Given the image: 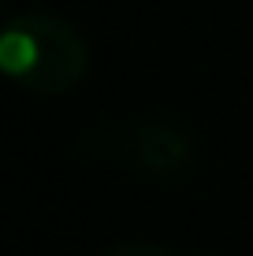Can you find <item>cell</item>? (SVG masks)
<instances>
[{"label": "cell", "instance_id": "obj_2", "mask_svg": "<svg viewBox=\"0 0 253 256\" xmlns=\"http://www.w3.org/2000/svg\"><path fill=\"white\" fill-rule=\"evenodd\" d=\"M119 152L127 156L138 171H153V174H179L186 171L194 160V141L182 130L164 126V122H142L130 126L119 138Z\"/></svg>", "mask_w": 253, "mask_h": 256}, {"label": "cell", "instance_id": "obj_1", "mask_svg": "<svg viewBox=\"0 0 253 256\" xmlns=\"http://www.w3.org/2000/svg\"><path fill=\"white\" fill-rule=\"evenodd\" d=\"M0 67L19 90L38 96L71 93L90 67V48L56 15H15L0 34Z\"/></svg>", "mask_w": 253, "mask_h": 256}, {"label": "cell", "instance_id": "obj_3", "mask_svg": "<svg viewBox=\"0 0 253 256\" xmlns=\"http://www.w3.org/2000/svg\"><path fill=\"white\" fill-rule=\"evenodd\" d=\"M104 256H175L168 249H160V245H145V242H130V245H116V249H108Z\"/></svg>", "mask_w": 253, "mask_h": 256}]
</instances>
